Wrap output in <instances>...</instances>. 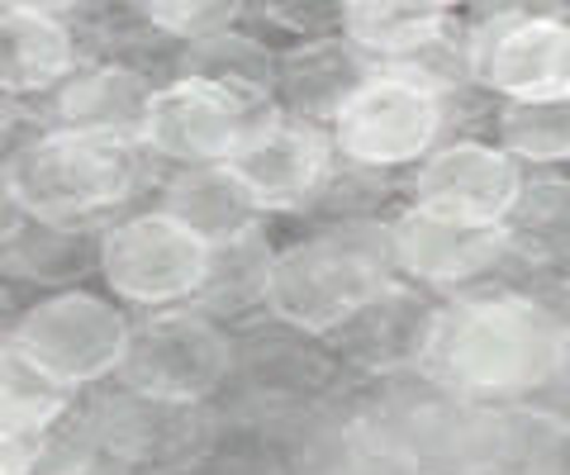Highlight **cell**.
Listing matches in <instances>:
<instances>
[{
	"instance_id": "22",
	"label": "cell",
	"mask_w": 570,
	"mask_h": 475,
	"mask_svg": "<svg viewBox=\"0 0 570 475\" xmlns=\"http://www.w3.org/2000/svg\"><path fill=\"white\" fill-rule=\"evenodd\" d=\"M10 6H20V10H58V6H71V0H10Z\"/></svg>"
},
{
	"instance_id": "4",
	"label": "cell",
	"mask_w": 570,
	"mask_h": 475,
	"mask_svg": "<svg viewBox=\"0 0 570 475\" xmlns=\"http://www.w3.org/2000/svg\"><path fill=\"white\" fill-rule=\"evenodd\" d=\"M214 243L171 209L134 215L100 238V276L129 305H176L209 286Z\"/></svg>"
},
{
	"instance_id": "10",
	"label": "cell",
	"mask_w": 570,
	"mask_h": 475,
	"mask_svg": "<svg viewBox=\"0 0 570 475\" xmlns=\"http://www.w3.org/2000/svg\"><path fill=\"white\" fill-rule=\"evenodd\" d=\"M395 243V261L433 286H456L480 271H490L509 248V228L504 224H485V219H461L448 209H428L414 205L404 209L390 228Z\"/></svg>"
},
{
	"instance_id": "14",
	"label": "cell",
	"mask_w": 570,
	"mask_h": 475,
	"mask_svg": "<svg viewBox=\"0 0 570 475\" xmlns=\"http://www.w3.org/2000/svg\"><path fill=\"white\" fill-rule=\"evenodd\" d=\"M105 443L124 452L129 462H163V456H186L195 447V404L124 390L105 404Z\"/></svg>"
},
{
	"instance_id": "3",
	"label": "cell",
	"mask_w": 570,
	"mask_h": 475,
	"mask_svg": "<svg viewBox=\"0 0 570 475\" xmlns=\"http://www.w3.org/2000/svg\"><path fill=\"white\" fill-rule=\"evenodd\" d=\"M6 186H10V200L29 219L71 224L129 196L134 157H129V144H119V138L58 129L10 157Z\"/></svg>"
},
{
	"instance_id": "1",
	"label": "cell",
	"mask_w": 570,
	"mask_h": 475,
	"mask_svg": "<svg viewBox=\"0 0 570 475\" xmlns=\"http://www.w3.org/2000/svg\"><path fill=\"white\" fill-rule=\"evenodd\" d=\"M566 328L523 295H480L438 314L428 328L433 372L461 395L504 399L557 380Z\"/></svg>"
},
{
	"instance_id": "18",
	"label": "cell",
	"mask_w": 570,
	"mask_h": 475,
	"mask_svg": "<svg viewBox=\"0 0 570 475\" xmlns=\"http://www.w3.org/2000/svg\"><path fill=\"white\" fill-rule=\"evenodd\" d=\"M71 385L48 376L39 362L24 357L14 343H6L0 357V437H33L67 418Z\"/></svg>"
},
{
	"instance_id": "2",
	"label": "cell",
	"mask_w": 570,
	"mask_h": 475,
	"mask_svg": "<svg viewBox=\"0 0 570 475\" xmlns=\"http://www.w3.org/2000/svg\"><path fill=\"white\" fill-rule=\"evenodd\" d=\"M395 243L371 228H328L305 243H291L266 267V305L281 324L299 333H333L376 305Z\"/></svg>"
},
{
	"instance_id": "21",
	"label": "cell",
	"mask_w": 570,
	"mask_h": 475,
	"mask_svg": "<svg viewBox=\"0 0 570 475\" xmlns=\"http://www.w3.org/2000/svg\"><path fill=\"white\" fill-rule=\"evenodd\" d=\"M234 0H142V10L153 14V24L171 33H205L228 14Z\"/></svg>"
},
{
	"instance_id": "23",
	"label": "cell",
	"mask_w": 570,
	"mask_h": 475,
	"mask_svg": "<svg viewBox=\"0 0 570 475\" xmlns=\"http://www.w3.org/2000/svg\"><path fill=\"white\" fill-rule=\"evenodd\" d=\"M557 380L570 385V328H566V343H561V372H557Z\"/></svg>"
},
{
	"instance_id": "7",
	"label": "cell",
	"mask_w": 570,
	"mask_h": 475,
	"mask_svg": "<svg viewBox=\"0 0 570 475\" xmlns=\"http://www.w3.org/2000/svg\"><path fill=\"white\" fill-rule=\"evenodd\" d=\"M438 100L423 81L376 77L362 81L333 115V133L352 162L362 167H400L433 148L438 138Z\"/></svg>"
},
{
	"instance_id": "17",
	"label": "cell",
	"mask_w": 570,
	"mask_h": 475,
	"mask_svg": "<svg viewBox=\"0 0 570 475\" xmlns=\"http://www.w3.org/2000/svg\"><path fill=\"white\" fill-rule=\"evenodd\" d=\"M71 67L67 29L43 10L6 6L0 20V77L10 91H43Z\"/></svg>"
},
{
	"instance_id": "16",
	"label": "cell",
	"mask_w": 570,
	"mask_h": 475,
	"mask_svg": "<svg viewBox=\"0 0 570 475\" xmlns=\"http://www.w3.org/2000/svg\"><path fill=\"white\" fill-rule=\"evenodd\" d=\"M148 105H153V91L134 72L96 67V72L71 81V91L62 96V115H67V129L129 144V138H142V129H148Z\"/></svg>"
},
{
	"instance_id": "6",
	"label": "cell",
	"mask_w": 570,
	"mask_h": 475,
	"mask_svg": "<svg viewBox=\"0 0 570 475\" xmlns=\"http://www.w3.org/2000/svg\"><path fill=\"white\" fill-rule=\"evenodd\" d=\"M385 452L409 475H494L513 456V428L471 399H423L390 424Z\"/></svg>"
},
{
	"instance_id": "12",
	"label": "cell",
	"mask_w": 570,
	"mask_h": 475,
	"mask_svg": "<svg viewBox=\"0 0 570 475\" xmlns=\"http://www.w3.org/2000/svg\"><path fill=\"white\" fill-rule=\"evenodd\" d=\"M228 167L262 209H285L318 190L328 171V148L299 119H262V125H247L238 148L228 152Z\"/></svg>"
},
{
	"instance_id": "8",
	"label": "cell",
	"mask_w": 570,
	"mask_h": 475,
	"mask_svg": "<svg viewBox=\"0 0 570 475\" xmlns=\"http://www.w3.org/2000/svg\"><path fill=\"white\" fill-rule=\"evenodd\" d=\"M134 390L167 395V399H205L228 376V343L209 319L195 314H157L129 343L119 366Z\"/></svg>"
},
{
	"instance_id": "15",
	"label": "cell",
	"mask_w": 570,
	"mask_h": 475,
	"mask_svg": "<svg viewBox=\"0 0 570 475\" xmlns=\"http://www.w3.org/2000/svg\"><path fill=\"white\" fill-rule=\"evenodd\" d=\"M167 209L181 224H190L200 238L234 243L243 234H253V219L262 205L253 200V190L238 181L228 162H205V167H190L181 181L171 186Z\"/></svg>"
},
{
	"instance_id": "9",
	"label": "cell",
	"mask_w": 570,
	"mask_h": 475,
	"mask_svg": "<svg viewBox=\"0 0 570 475\" xmlns=\"http://www.w3.org/2000/svg\"><path fill=\"white\" fill-rule=\"evenodd\" d=\"M243 133H247V115L238 96L224 81L186 77L153 91L142 144L171 157V162L205 167V162H228V152L238 148Z\"/></svg>"
},
{
	"instance_id": "13",
	"label": "cell",
	"mask_w": 570,
	"mask_h": 475,
	"mask_svg": "<svg viewBox=\"0 0 570 475\" xmlns=\"http://www.w3.org/2000/svg\"><path fill=\"white\" fill-rule=\"evenodd\" d=\"M475 72L513 100L570 96V29L557 20H499L480 43Z\"/></svg>"
},
{
	"instance_id": "11",
	"label": "cell",
	"mask_w": 570,
	"mask_h": 475,
	"mask_svg": "<svg viewBox=\"0 0 570 475\" xmlns=\"http://www.w3.org/2000/svg\"><path fill=\"white\" fill-rule=\"evenodd\" d=\"M519 196H523L519 162H513L509 148H490V144L442 148L419 167V181H414V205L448 209V215H461V219H485V224H504Z\"/></svg>"
},
{
	"instance_id": "5",
	"label": "cell",
	"mask_w": 570,
	"mask_h": 475,
	"mask_svg": "<svg viewBox=\"0 0 570 475\" xmlns=\"http://www.w3.org/2000/svg\"><path fill=\"white\" fill-rule=\"evenodd\" d=\"M10 343L33 357L48 376H58L62 385H91L100 376H110L129 357L134 328L129 319L100 300L91 290H58L43 305H33L20 324H14Z\"/></svg>"
},
{
	"instance_id": "24",
	"label": "cell",
	"mask_w": 570,
	"mask_h": 475,
	"mask_svg": "<svg viewBox=\"0 0 570 475\" xmlns=\"http://www.w3.org/2000/svg\"><path fill=\"white\" fill-rule=\"evenodd\" d=\"M448 6H452V0H448Z\"/></svg>"
},
{
	"instance_id": "20",
	"label": "cell",
	"mask_w": 570,
	"mask_h": 475,
	"mask_svg": "<svg viewBox=\"0 0 570 475\" xmlns=\"http://www.w3.org/2000/svg\"><path fill=\"white\" fill-rule=\"evenodd\" d=\"M504 148L523 162H570V96L519 100L504 115Z\"/></svg>"
},
{
	"instance_id": "19",
	"label": "cell",
	"mask_w": 570,
	"mask_h": 475,
	"mask_svg": "<svg viewBox=\"0 0 570 475\" xmlns=\"http://www.w3.org/2000/svg\"><path fill=\"white\" fill-rule=\"evenodd\" d=\"M448 0H347V33L366 52L409 58L438 43Z\"/></svg>"
}]
</instances>
